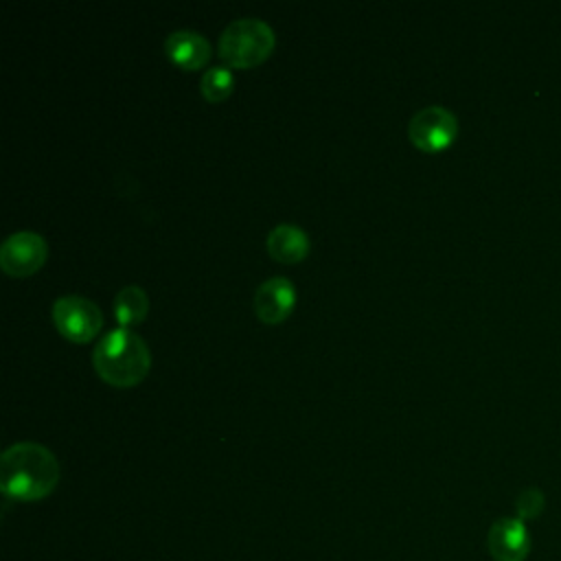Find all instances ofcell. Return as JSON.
<instances>
[{"label":"cell","mask_w":561,"mask_h":561,"mask_svg":"<svg viewBox=\"0 0 561 561\" xmlns=\"http://www.w3.org/2000/svg\"><path fill=\"white\" fill-rule=\"evenodd\" d=\"M272 26L261 18H237L219 35V55L228 66L250 68L261 64L274 48Z\"/></svg>","instance_id":"obj_3"},{"label":"cell","mask_w":561,"mask_h":561,"mask_svg":"<svg viewBox=\"0 0 561 561\" xmlns=\"http://www.w3.org/2000/svg\"><path fill=\"white\" fill-rule=\"evenodd\" d=\"M410 140L423 151H440L458 134V118L443 105H427L414 112L408 123Z\"/></svg>","instance_id":"obj_5"},{"label":"cell","mask_w":561,"mask_h":561,"mask_svg":"<svg viewBox=\"0 0 561 561\" xmlns=\"http://www.w3.org/2000/svg\"><path fill=\"white\" fill-rule=\"evenodd\" d=\"M296 302V289L287 276H272L254 291V311L263 322H280L289 316Z\"/></svg>","instance_id":"obj_8"},{"label":"cell","mask_w":561,"mask_h":561,"mask_svg":"<svg viewBox=\"0 0 561 561\" xmlns=\"http://www.w3.org/2000/svg\"><path fill=\"white\" fill-rule=\"evenodd\" d=\"M543 506H546V497H543L541 489H537V486H526V489H522L519 495H517V500H515L517 517H519L522 522H526V519H537V517L541 515Z\"/></svg>","instance_id":"obj_13"},{"label":"cell","mask_w":561,"mask_h":561,"mask_svg":"<svg viewBox=\"0 0 561 561\" xmlns=\"http://www.w3.org/2000/svg\"><path fill=\"white\" fill-rule=\"evenodd\" d=\"M53 322L64 337L88 342L99 333L103 313L94 300L81 294H64L53 302Z\"/></svg>","instance_id":"obj_4"},{"label":"cell","mask_w":561,"mask_h":561,"mask_svg":"<svg viewBox=\"0 0 561 561\" xmlns=\"http://www.w3.org/2000/svg\"><path fill=\"white\" fill-rule=\"evenodd\" d=\"M164 50L169 59L184 70H197L210 59L208 39L193 28L171 31L164 39Z\"/></svg>","instance_id":"obj_9"},{"label":"cell","mask_w":561,"mask_h":561,"mask_svg":"<svg viewBox=\"0 0 561 561\" xmlns=\"http://www.w3.org/2000/svg\"><path fill=\"white\" fill-rule=\"evenodd\" d=\"M486 546L495 561H526L530 552V535L519 517H500L489 528Z\"/></svg>","instance_id":"obj_7"},{"label":"cell","mask_w":561,"mask_h":561,"mask_svg":"<svg viewBox=\"0 0 561 561\" xmlns=\"http://www.w3.org/2000/svg\"><path fill=\"white\" fill-rule=\"evenodd\" d=\"M267 252L280 263H298L309 252V237L296 224H276L265 239Z\"/></svg>","instance_id":"obj_10"},{"label":"cell","mask_w":561,"mask_h":561,"mask_svg":"<svg viewBox=\"0 0 561 561\" xmlns=\"http://www.w3.org/2000/svg\"><path fill=\"white\" fill-rule=\"evenodd\" d=\"M232 85H234V77H232L230 68H226V66H213V68H208V70L202 75V81H199L202 94H204L208 101H213V103L224 101V99L232 92Z\"/></svg>","instance_id":"obj_12"},{"label":"cell","mask_w":561,"mask_h":561,"mask_svg":"<svg viewBox=\"0 0 561 561\" xmlns=\"http://www.w3.org/2000/svg\"><path fill=\"white\" fill-rule=\"evenodd\" d=\"M48 256L46 239L33 230H18L0 245V267L11 276H28L44 265Z\"/></svg>","instance_id":"obj_6"},{"label":"cell","mask_w":561,"mask_h":561,"mask_svg":"<svg viewBox=\"0 0 561 561\" xmlns=\"http://www.w3.org/2000/svg\"><path fill=\"white\" fill-rule=\"evenodd\" d=\"M59 482L55 454L33 440L9 445L0 456V486L4 495L33 502L46 497Z\"/></svg>","instance_id":"obj_1"},{"label":"cell","mask_w":561,"mask_h":561,"mask_svg":"<svg viewBox=\"0 0 561 561\" xmlns=\"http://www.w3.org/2000/svg\"><path fill=\"white\" fill-rule=\"evenodd\" d=\"M92 362L103 381L116 388H131L149 373L151 353L138 333L116 327L96 342Z\"/></svg>","instance_id":"obj_2"},{"label":"cell","mask_w":561,"mask_h":561,"mask_svg":"<svg viewBox=\"0 0 561 561\" xmlns=\"http://www.w3.org/2000/svg\"><path fill=\"white\" fill-rule=\"evenodd\" d=\"M149 309L147 291L140 285H125L114 298V313L121 327L142 322Z\"/></svg>","instance_id":"obj_11"}]
</instances>
